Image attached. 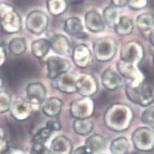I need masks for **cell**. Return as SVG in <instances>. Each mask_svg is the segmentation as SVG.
Here are the masks:
<instances>
[{
    "label": "cell",
    "mask_w": 154,
    "mask_h": 154,
    "mask_svg": "<svg viewBox=\"0 0 154 154\" xmlns=\"http://www.w3.org/2000/svg\"><path fill=\"white\" fill-rule=\"evenodd\" d=\"M134 118L133 110L128 105L115 103L110 105L105 111L104 123L111 131L123 132L128 131Z\"/></svg>",
    "instance_id": "1"
},
{
    "label": "cell",
    "mask_w": 154,
    "mask_h": 154,
    "mask_svg": "<svg viewBox=\"0 0 154 154\" xmlns=\"http://www.w3.org/2000/svg\"><path fill=\"white\" fill-rule=\"evenodd\" d=\"M117 42L112 37H103L93 43V54L99 62H108L115 57Z\"/></svg>",
    "instance_id": "2"
},
{
    "label": "cell",
    "mask_w": 154,
    "mask_h": 154,
    "mask_svg": "<svg viewBox=\"0 0 154 154\" xmlns=\"http://www.w3.org/2000/svg\"><path fill=\"white\" fill-rule=\"evenodd\" d=\"M117 69L120 75L128 80L126 85L137 88L144 83V75L136 66L120 60L117 64Z\"/></svg>",
    "instance_id": "3"
},
{
    "label": "cell",
    "mask_w": 154,
    "mask_h": 154,
    "mask_svg": "<svg viewBox=\"0 0 154 154\" xmlns=\"http://www.w3.org/2000/svg\"><path fill=\"white\" fill-rule=\"evenodd\" d=\"M131 140L134 146L141 152H151L154 149V131L147 127L135 130Z\"/></svg>",
    "instance_id": "4"
},
{
    "label": "cell",
    "mask_w": 154,
    "mask_h": 154,
    "mask_svg": "<svg viewBox=\"0 0 154 154\" xmlns=\"http://www.w3.org/2000/svg\"><path fill=\"white\" fill-rule=\"evenodd\" d=\"M121 60L137 66L144 57V48L137 41H128L121 48Z\"/></svg>",
    "instance_id": "5"
},
{
    "label": "cell",
    "mask_w": 154,
    "mask_h": 154,
    "mask_svg": "<svg viewBox=\"0 0 154 154\" xmlns=\"http://www.w3.org/2000/svg\"><path fill=\"white\" fill-rule=\"evenodd\" d=\"M126 95L129 100L142 107H148L154 102L152 89L143 83L137 88H131L126 85Z\"/></svg>",
    "instance_id": "6"
},
{
    "label": "cell",
    "mask_w": 154,
    "mask_h": 154,
    "mask_svg": "<svg viewBox=\"0 0 154 154\" xmlns=\"http://www.w3.org/2000/svg\"><path fill=\"white\" fill-rule=\"evenodd\" d=\"M95 110V105L89 97L82 98L73 101L70 105L71 116L75 120L89 119Z\"/></svg>",
    "instance_id": "7"
},
{
    "label": "cell",
    "mask_w": 154,
    "mask_h": 154,
    "mask_svg": "<svg viewBox=\"0 0 154 154\" xmlns=\"http://www.w3.org/2000/svg\"><path fill=\"white\" fill-rule=\"evenodd\" d=\"M49 18L45 12L41 11H33L26 18L25 25L31 34L39 35L48 28Z\"/></svg>",
    "instance_id": "8"
},
{
    "label": "cell",
    "mask_w": 154,
    "mask_h": 154,
    "mask_svg": "<svg viewBox=\"0 0 154 154\" xmlns=\"http://www.w3.org/2000/svg\"><path fill=\"white\" fill-rule=\"evenodd\" d=\"M76 92L82 97H89L95 95L98 91V85L95 77L92 74H82L77 78Z\"/></svg>",
    "instance_id": "9"
},
{
    "label": "cell",
    "mask_w": 154,
    "mask_h": 154,
    "mask_svg": "<svg viewBox=\"0 0 154 154\" xmlns=\"http://www.w3.org/2000/svg\"><path fill=\"white\" fill-rule=\"evenodd\" d=\"M47 68L48 77L52 80H55L61 75L69 72L70 63L64 58L53 56L47 60Z\"/></svg>",
    "instance_id": "10"
},
{
    "label": "cell",
    "mask_w": 154,
    "mask_h": 154,
    "mask_svg": "<svg viewBox=\"0 0 154 154\" xmlns=\"http://www.w3.org/2000/svg\"><path fill=\"white\" fill-rule=\"evenodd\" d=\"M34 107L31 102L24 98H18L12 102L10 113L17 121H25L31 116Z\"/></svg>",
    "instance_id": "11"
},
{
    "label": "cell",
    "mask_w": 154,
    "mask_h": 154,
    "mask_svg": "<svg viewBox=\"0 0 154 154\" xmlns=\"http://www.w3.org/2000/svg\"><path fill=\"white\" fill-rule=\"evenodd\" d=\"M1 28L8 34H15L21 29V18L15 9H12L2 15L1 18Z\"/></svg>",
    "instance_id": "12"
},
{
    "label": "cell",
    "mask_w": 154,
    "mask_h": 154,
    "mask_svg": "<svg viewBox=\"0 0 154 154\" xmlns=\"http://www.w3.org/2000/svg\"><path fill=\"white\" fill-rule=\"evenodd\" d=\"M27 99L34 106H38L45 102L47 90L45 85L41 82H31L26 88Z\"/></svg>",
    "instance_id": "13"
},
{
    "label": "cell",
    "mask_w": 154,
    "mask_h": 154,
    "mask_svg": "<svg viewBox=\"0 0 154 154\" xmlns=\"http://www.w3.org/2000/svg\"><path fill=\"white\" fill-rule=\"evenodd\" d=\"M72 58L74 63L81 69H85L90 66L92 60V52L85 45H77L72 51Z\"/></svg>",
    "instance_id": "14"
},
{
    "label": "cell",
    "mask_w": 154,
    "mask_h": 154,
    "mask_svg": "<svg viewBox=\"0 0 154 154\" xmlns=\"http://www.w3.org/2000/svg\"><path fill=\"white\" fill-rule=\"evenodd\" d=\"M78 75L75 73L66 72L59 76L57 79L54 80L55 86L60 92L66 94H72L76 92V80Z\"/></svg>",
    "instance_id": "15"
},
{
    "label": "cell",
    "mask_w": 154,
    "mask_h": 154,
    "mask_svg": "<svg viewBox=\"0 0 154 154\" xmlns=\"http://www.w3.org/2000/svg\"><path fill=\"white\" fill-rule=\"evenodd\" d=\"M63 30L69 36L75 37L78 39H85L88 38L87 34L84 32L83 25L79 18L71 17L64 22Z\"/></svg>",
    "instance_id": "16"
},
{
    "label": "cell",
    "mask_w": 154,
    "mask_h": 154,
    "mask_svg": "<svg viewBox=\"0 0 154 154\" xmlns=\"http://www.w3.org/2000/svg\"><path fill=\"white\" fill-rule=\"evenodd\" d=\"M85 25L91 32L98 33L105 29V23L99 12L95 10H90L85 14Z\"/></svg>",
    "instance_id": "17"
},
{
    "label": "cell",
    "mask_w": 154,
    "mask_h": 154,
    "mask_svg": "<svg viewBox=\"0 0 154 154\" xmlns=\"http://www.w3.org/2000/svg\"><path fill=\"white\" fill-rule=\"evenodd\" d=\"M49 149L51 154H72V142L66 136L60 135L53 140Z\"/></svg>",
    "instance_id": "18"
},
{
    "label": "cell",
    "mask_w": 154,
    "mask_h": 154,
    "mask_svg": "<svg viewBox=\"0 0 154 154\" xmlns=\"http://www.w3.org/2000/svg\"><path fill=\"white\" fill-rule=\"evenodd\" d=\"M51 49L59 55H66L70 51V44L67 38L62 35H56L50 40Z\"/></svg>",
    "instance_id": "19"
},
{
    "label": "cell",
    "mask_w": 154,
    "mask_h": 154,
    "mask_svg": "<svg viewBox=\"0 0 154 154\" xmlns=\"http://www.w3.org/2000/svg\"><path fill=\"white\" fill-rule=\"evenodd\" d=\"M102 82L107 89L114 91L122 86V79L121 75L113 69H107L102 74Z\"/></svg>",
    "instance_id": "20"
},
{
    "label": "cell",
    "mask_w": 154,
    "mask_h": 154,
    "mask_svg": "<svg viewBox=\"0 0 154 154\" xmlns=\"http://www.w3.org/2000/svg\"><path fill=\"white\" fill-rule=\"evenodd\" d=\"M63 104L62 101L56 97L48 98L42 107L43 113L50 118H56L61 113Z\"/></svg>",
    "instance_id": "21"
},
{
    "label": "cell",
    "mask_w": 154,
    "mask_h": 154,
    "mask_svg": "<svg viewBox=\"0 0 154 154\" xmlns=\"http://www.w3.org/2000/svg\"><path fill=\"white\" fill-rule=\"evenodd\" d=\"M51 49L50 41L47 39H38L31 44V52L38 59H42L47 56Z\"/></svg>",
    "instance_id": "22"
},
{
    "label": "cell",
    "mask_w": 154,
    "mask_h": 154,
    "mask_svg": "<svg viewBox=\"0 0 154 154\" xmlns=\"http://www.w3.org/2000/svg\"><path fill=\"white\" fill-rule=\"evenodd\" d=\"M105 139L100 134H94L87 138L85 145L93 154L98 153L103 150L105 147Z\"/></svg>",
    "instance_id": "23"
},
{
    "label": "cell",
    "mask_w": 154,
    "mask_h": 154,
    "mask_svg": "<svg viewBox=\"0 0 154 154\" xmlns=\"http://www.w3.org/2000/svg\"><path fill=\"white\" fill-rule=\"evenodd\" d=\"M137 26L143 32H149L154 28V15L144 12L137 17Z\"/></svg>",
    "instance_id": "24"
},
{
    "label": "cell",
    "mask_w": 154,
    "mask_h": 154,
    "mask_svg": "<svg viewBox=\"0 0 154 154\" xmlns=\"http://www.w3.org/2000/svg\"><path fill=\"white\" fill-rule=\"evenodd\" d=\"M134 21L128 16H121L118 23L115 27V32L119 35H129L134 31Z\"/></svg>",
    "instance_id": "25"
},
{
    "label": "cell",
    "mask_w": 154,
    "mask_h": 154,
    "mask_svg": "<svg viewBox=\"0 0 154 154\" xmlns=\"http://www.w3.org/2000/svg\"><path fill=\"white\" fill-rule=\"evenodd\" d=\"M103 19L105 23L110 28H114L116 26L119 21L120 14L118 8H115L113 5L106 7L103 11Z\"/></svg>",
    "instance_id": "26"
},
{
    "label": "cell",
    "mask_w": 154,
    "mask_h": 154,
    "mask_svg": "<svg viewBox=\"0 0 154 154\" xmlns=\"http://www.w3.org/2000/svg\"><path fill=\"white\" fill-rule=\"evenodd\" d=\"M72 127L76 134L86 136L92 132L93 129V123L90 119L75 120Z\"/></svg>",
    "instance_id": "27"
},
{
    "label": "cell",
    "mask_w": 154,
    "mask_h": 154,
    "mask_svg": "<svg viewBox=\"0 0 154 154\" xmlns=\"http://www.w3.org/2000/svg\"><path fill=\"white\" fill-rule=\"evenodd\" d=\"M129 149V142L126 137H120L113 140L110 145L112 154H127Z\"/></svg>",
    "instance_id": "28"
},
{
    "label": "cell",
    "mask_w": 154,
    "mask_h": 154,
    "mask_svg": "<svg viewBox=\"0 0 154 154\" xmlns=\"http://www.w3.org/2000/svg\"><path fill=\"white\" fill-rule=\"evenodd\" d=\"M27 48L26 41L23 38H15L11 40L8 44L10 53L15 56H20L25 52Z\"/></svg>",
    "instance_id": "29"
},
{
    "label": "cell",
    "mask_w": 154,
    "mask_h": 154,
    "mask_svg": "<svg viewBox=\"0 0 154 154\" xmlns=\"http://www.w3.org/2000/svg\"><path fill=\"white\" fill-rule=\"evenodd\" d=\"M48 9L54 16L60 15L67 8V3L64 0H49L47 1Z\"/></svg>",
    "instance_id": "30"
},
{
    "label": "cell",
    "mask_w": 154,
    "mask_h": 154,
    "mask_svg": "<svg viewBox=\"0 0 154 154\" xmlns=\"http://www.w3.org/2000/svg\"><path fill=\"white\" fill-rule=\"evenodd\" d=\"M12 96L8 92H0V114L8 112L12 105Z\"/></svg>",
    "instance_id": "31"
},
{
    "label": "cell",
    "mask_w": 154,
    "mask_h": 154,
    "mask_svg": "<svg viewBox=\"0 0 154 154\" xmlns=\"http://www.w3.org/2000/svg\"><path fill=\"white\" fill-rule=\"evenodd\" d=\"M141 122L149 128H154V105L148 107L141 115Z\"/></svg>",
    "instance_id": "32"
},
{
    "label": "cell",
    "mask_w": 154,
    "mask_h": 154,
    "mask_svg": "<svg viewBox=\"0 0 154 154\" xmlns=\"http://www.w3.org/2000/svg\"><path fill=\"white\" fill-rule=\"evenodd\" d=\"M53 133L54 132L51 129L45 126L37 132L36 134L33 137V142L45 143Z\"/></svg>",
    "instance_id": "33"
},
{
    "label": "cell",
    "mask_w": 154,
    "mask_h": 154,
    "mask_svg": "<svg viewBox=\"0 0 154 154\" xmlns=\"http://www.w3.org/2000/svg\"><path fill=\"white\" fill-rule=\"evenodd\" d=\"M30 154H51V152L45 143L33 142Z\"/></svg>",
    "instance_id": "34"
},
{
    "label": "cell",
    "mask_w": 154,
    "mask_h": 154,
    "mask_svg": "<svg viewBox=\"0 0 154 154\" xmlns=\"http://www.w3.org/2000/svg\"><path fill=\"white\" fill-rule=\"evenodd\" d=\"M147 1L146 0H130L128 5L134 10H140L146 6Z\"/></svg>",
    "instance_id": "35"
},
{
    "label": "cell",
    "mask_w": 154,
    "mask_h": 154,
    "mask_svg": "<svg viewBox=\"0 0 154 154\" xmlns=\"http://www.w3.org/2000/svg\"><path fill=\"white\" fill-rule=\"evenodd\" d=\"M46 127L51 129L53 132H54V131H58L60 130L61 125L60 122H57L56 120H51L47 122Z\"/></svg>",
    "instance_id": "36"
},
{
    "label": "cell",
    "mask_w": 154,
    "mask_h": 154,
    "mask_svg": "<svg viewBox=\"0 0 154 154\" xmlns=\"http://www.w3.org/2000/svg\"><path fill=\"white\" fill-rule=\"evenodd\" d=\"M8 143L5 138L0 137V154H4L9 149Z\"/></svg>",
    "instance_id": "37"
},
{
    "label": "cell",
    "mask_w": 154,
    "mask_h": 154,
    "mask_svg": "<svg viewBox=\"0 0 154 154\" xmlns=\"http://www.w3.org/2000/svg\"><path fill=\"white\" fill-rule=\"evenodd\" d=\"M7 60V54L3 46L0 45V69L5 65Z\"/></svg>",
    "instance_id": "38"
},
{
    "label": "cell",
    "mask_w": 154,
    "mask_h": 154,
    "mask_svg": "<svg viewBox=\"0 0 154 154\" xmlns=\"http://www.w3.org/2000/svg\"><path fill=\"white\" fill-rule=\"evenodd\" d=\"M111 2H112V5L117 8H123V7L128 5V1H126V0H113V1H111Z\"/></svg>",
    "instance_id": "39"
},
{
    "label": "cell",
    "mask_w": 154,
    "mask_h": 154,
    "mask_svg": "<svg viewBox=\"0 0 154 154\" xmlns=\"http://www.w3.org/2000/svg\"><path fill=\"white\" fill-rule=\"evenodd\" d=\"M73 154H93L86 146H82L77 148L73 152Z\"/></svg>",
    "instance_id": "40"
},
{
    "label": "cell",
    "mask_w": 154,
    "mask_h": 154,
    "mask_svg": "<svg viewBox=\"0 0 154 154\" xmlns=\"http://www.w3.org/2000/svg\"><path fill=\"white\" fill-rule=\"evenodd\" d=\"M8 152V154H25L22 149L15 147H10Z\"/></svg>",
    "instance_id": "41"
},
{
    "label": "cell",
    "mask_w": 154,
    "mask_h": 154,
    "mask_svg": "<svg viewBox=\"0 0 154 154\" xmlns=\"http://www.w3.org/2000/svg\"><path fill=\"white\" fill-rule=\"evenodd\" d=\"M149 42L151 43V45L154 47V28L150 31V33H149Z\"/></svg>",
    "instance_id": "42"
},
{
    "label": "cell",
    "mask_w": 154,
    "mask_h": 154,
    "mask_svg": "<svg viewBox=\"0 0 154 154\" xmlns=\"http://www.w3.org/2000/svg\"><path fill=\"white\" fill-rule=\"evenodd\" d=\"M0 137L5 138V131L2 126H0Z\"/></svg>",
    "instance_id": "43"
},
{
    "label": "cell",
    "mask_w": 154,
    "mask_h": 154,
    "mask_svg": "<svg viewBox=\"0 0 154 154\" xmlns=\"http://www.w3.org/2000/svg\"><path fill=\"white\" fill-rule=\"evenodd\" d=\"M3 85H4V80L2 79V77L0 76V89H1L2 86H3Z\"/></svg>",
    "instance_id": "44"
},
{
    "label": "cell",
    "mask_w": 154,
    "mask_h": 154,
    "mask_svg": "<svg viewBox=\"0 0 154 154\" xmlns=\"http://www.w3.org/2000/svg\"><path fill=\"white\" fill-rule=\"evenodd\" d=\"M152 62H153V65H154V54H153V56H152Z\"/></svg>",
    "instance_id": "45"
},
{
    "label": "cell",
    "mask_w": 154,
    "mask_h": 154,
    "mask_svg": "<svg viewBox=\"0 0 154 154\" xmlns=\"http://www.w3.org/2000/svg\"><path fill=\"white\" fill-rule=\"evenodd\" d=\"M0 2H1V1H0Z\"/></svg>",
    "instance_id": "46"
}]
</instances>
